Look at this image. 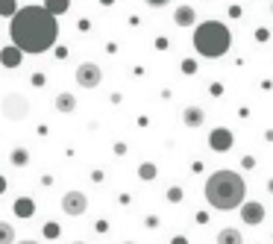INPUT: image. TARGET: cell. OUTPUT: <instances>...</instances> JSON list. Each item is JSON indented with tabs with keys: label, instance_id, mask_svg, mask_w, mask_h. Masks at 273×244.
I'll use <instances>...</instances> for the list:
<instances>
[{
	"label": "cell",
	"instance_id": "obj_10",
	"mask_svg": "<svg viewBox=\"0 0 273 244\" xmlns=\"http://www.w3.org/2000/svg\"><path fill=\"white\" fill-rule=\"evenodd\" d=\"M241 242H244L241 233H238V230H232V227L217 233V244H241Z\"/></svg>",
	"mask_w": 273,
	"mask_h": 244
},
{
	"label": "cell",
	"instance_id": "obj_19",
	"mask_svg": "<svg viewBox=\"0 0 273 244\" xmlns=\"http://www.w3.org/2000/svg\"><path fill=\"white\" fill-rule=\"evenodd\" d=\"M44 236H47V239H56V236H59V227H56V224H47V227H44Z\"/></svg>",
	"mask_w": 273,
	"mask_h": 244
},
{
	"label": "cell",
	"instance_id": "obj_20",
	"mask_svg": "<svg viewBox=\"0 0 273 244\" xmlns=\"http://www.w3.org/2000/svg\"><path fill=\"white\" fill-rule=\"evenodd\" d=\"M168 197H171L174 203H177V200H182V188H171V191H168Z\"/></svg>",
	"mask_w": 273,
	"mask_h": 244
},
{
	"label": "cell",
	"instance_id": "obj_3",
	"mask_svg": "<svg viewBox=\"0 0 273 244\" xmlns=\"http://www.w3.org/2000/svg\"><path fill=\"white\" fill-rule=\"evenodd\" d=\"M232 44V32L220 21H203L194 30V50L206 59H220Z\"/></svg>",
	"mask_w": 273,
	"mask_h": 244
},
{
	"label": "cell",
	"instance_id": "obj_16",
	"mask_svg": "<svg viewBox=\"0 0 273 244\" xmlns=\"http://www.w3.org/2000/svg\"><path fill=\"white\" fill-rule=\"evenodd\" d=\"M44 9H50L53 15H62L68 9V0H44Z\"/></svg>",
	"mask_w": 273,
	"mask_h": 244
},
{
	"label": "cell",
	"instance_id": "obj_9",
	"mask_svg": "<svg viewBox=\"0 0 273 244\" xmlns=\"http://www.w3.org/2000/svg\"><path fill=\"white\" fill-rule=\"evenodd\" d=\"M182 118H185V123H188V126H200V123L206 121V112H203L200 106H188Z\"/></svg>",
	"mask_w": 273,
	"mask_h": 244
},
{
	"label": "cell",
	"instance_id": "obj_15",
	"mask_svg": "<svg viewBox=\"0 0 273 244\" xmlns=\"http://www.w3.org/2000/svg\"><path fill=\"white\" fill-rule=\"evenodd\" d=\"M15 212H18V218H30V215L35 212V203H32V200H18V203H15Z\"/></svg>",
	"mask_w": 273,
	"mask_h": 244
},
{
	"label": "cell",
	"instance_id": "obj_2",
	"mask_svg": "<svg viewBox=\"0 0 273 244\" xmlns=\"http://www.w3.org/2000/svg\"><path fill=\"white\" fill-rule=\"evenodd\" d=\"M244 180L235 171H214L206 183V200L209 206L220 209V212H229V209H238L244 203Z\"/></svg>",
	"mask_w": 273,
	"mask_h": 244
},
{
	"label": "cell",
	"instance_id": "obj_7",
	"mask_svg": "<svg viewBox=\"0 0 273 244\" xmlns=\"http://www.w3.org/2000/svg\"><path fill=\"white\" fill-rule=\"evenodd\" d=\"M262 218H265V209H262L259 203H247V206L241 209L244 224H253V227H256V224H262Z\"/></svg>",
	"mask_w": 273,
	"mask_h": 244
},
{
	"label": "cell",
	"instance_id": "obj_13",
	"mask_svg": "<svg viewBox=\"0 0 273 244\" xmlns=\"http://www.w3.org/2000/svg\"><path fill=\"white\" fill-rule=\"evenodd\" d=\"M56 109H59V112H65V115H68V112H74V109H77V100H74V94H59V97H56Z\"/></svg>",
	"mask_w": 273,
	"mask_h": 244
},
{
	"label": "cell",
	"instance_id": "obj_21",
	"mask_svg": "<svg viewBox=\"0 0 273 244\" xmlns=\"http://www.w3.org/2000/svg\"><path fill=\"white\" fill-rule=\"evenodd\" d=\"M171 0H147V6H153V9H159V6H168Z\"/></svg>",
	"mask_w": 273,
	"mask_h": 244
},
{
	"label": "cell",
	"instance_id": "obj_18",
	"mask_svg": "<svg viewBox=\"0 0 273 244\" xmlns=\"http://www.w3.org/2000/svg\"><path fill=\"white\" fill-rule=\"evenodd\" d=\"M15 12H18V9H15V0H0V15H9V18H12Z\"/></svg>",
	"mask_w": 273,
	"mask_h": 244
},
{
	"label": "cell",
	"instance_id": "obj_22",
	"mask_svg": "<svg viewBox=\"0 0 273 244\" xmlns=\"http://www.w3.org/2000/svg\"><path fill=\"white\" fill-rule=\"evenodd\" d=\"M15 162H18V165H21V162H27V153L18 150V153H15Z\"/></svg>",
	"mask_w": 273,
	"mask_h": 244
},
{
	"label": "cell",
	"instance_id": "obj_12",
	"mask_svg": "<svg viewBox=\"0 0 273 244\" xmlns=\"http://www.w3.org/2000/svg\"><path fill=\"white\" fill-rule=\"evenodd\" d=\"M0 62H3V65H12V68H15V65L21 62V50H18L15 44H12V47H3V53H0Z\"/></svg>",
	"mask_w": 273,
	"mask_h": 244
},
{
	"label": "cell",
	"instance_id": "obj_6",
	"mask_svg": "<svg viewBox=\"0 0 273 244\" xmlns=\"http://www.w3.org/2000/svg\"><path fill=\"white\" fill-rule=\"evenodd\" d=\"M89 209V197L83 194V191H68L65 197H62V212L71 215V218H80V215H86Z\"/></svg>",
	"mask_w": 273,
	"mask_h": 244
},
{
	"label": "cell",
	"instance_id": "obj_25",
	"mask_svg": "<svg viewBox=\"0 0 273 244\" xmlns=\"http://www.w3.org/2000/svg\"><path fill=\"white\" fill-rule=\"evenodd\" d=\"M0 188H6V183H3V180H0Z\"/></svg>",
	"mask_w": 273,
	"mask_h": 244
},
{
	"label": "cell",
	"instance_id": "obj_11",
	"mask_svg": "<svg viewBox=\"0 0 273 244\" xmlns=\"http://www.w3.org/2000/svg\"><path fill=\"white\" fill-rule=\"evenodd\" d=\"M174 18H177L180 27H191V24H194V9H191V6H180Z\"/></svg>",
	"mask_w": 273,
	"mask_h": 244
},
{
	"label": "cell",
	"instance_id": "obj_1",
	"mask_svg": "<svg viewBox=\"0 0 273 244\" xmlns=\"http://www.w3.org/2000/svg\"><path fill=\"white\" fill-rule=\"evenodd\" d=\"M9 35H12V44L21 50V53H47L56 38H59V24H56V15L44 6H24L12 15V24H9Z\"/></svg>",
	"mask_w": 273,
	"mask_h": 244
},
{
	"label": "cell",
	"instance_id": "obj_23",
	"mask_svg": "<svg viewBox=\"0 0 273 244\" xmlns=\"http://www.w3.org/2000/svg\"><path fill=\"white\" fill-rule=\"evenodd\" d=\"M15 244H38V242H30V239H27V242H15Z\"/></svg>",
	"mask_w": 273,
	"mask_h": 244
},
{
	"label": "cell",
	"instance_id": "obj_24",
	"mask_svg": "<svg viewBox=\"0 0 273 244\" xmlns=\"http://www.w3.org/2000/svg\"><path fill=\"white\" fill-rule=\"evenodd\" d=\"M174 244H185V239H174Z\"/></svg>",
	"mask_w": 273,
	"mask_h": 244
},
{
	"label": "cell",
	"instance_id": "obj_26",
	"mask_svg": "<svg viewBox=\"0 0 273 244\" xmlns=\"http://www.w3.org/2000/svg\"><path fill=\"white\" fill-rule=\"evenodd\" d=\"M74 244H86V242H74Z\"/></svg>",
	"mask_w": 273,
	"mask_h": 244
},
{
	"label": "cell",
	"instance_id": "obj_4",
	"mask_svg": "<svg viewBox=\"0 0 273 244\" xmlns=\"http://www.w3.org/2000/svg\"><path fill=\"white\" fill-rule=\"evenodd\" d=\"M0 112H3V118H9V121H24V118L30 115V100H27L24 94H6V97L0 100Z\"/></svg>",
	"mask_w": 273,
	"mask_h": 244
},
{
	"label": "cell",
	"instance_id": "obj_5",
	"mask_svg": "<svg viewBox=\"0 0 273 244\" xmlns=\"http://www.w3.org/2000/svg\"><path fill=\"white\" fill-rule=\"evenodd\" d=\"M100 80H103V71H100L97 62H83L77 68V86L80 89H97Z\"/></svg>",
	"mask_w": 273,
	"mask_h": 244
},
{
	"label": "cell",
	"instance_id": "obj_14",
	"mask_svg": "<svg viewBox=\"0 0 273 244\" xmlns=\"http://www.w3.org/2000/svg\"><path fill=\"white\" fill-rule=\"evenodd\" d=\"M0 244H15V227L0 221Z\"/></svg>",
	"mask_w": 273,
	"mask_h": 244
},
{
	"label": "cell",
	"instance_id": "obj_17",
	"mask_svg": "<svg viewBox=\"0 0 273 244\" xmlns=\"http://www.w3.org/2000/svg\"><path fill=\"white\" fill-rule=\"evenodd\" d=\"M138 177H141V180H153V177H156V165L144 162V165L138 168Z\"/></svg>",
	"mask_w": 273,
	"mask_h": 244
},
{
	"label": "cell",
	"instance_id": "obj_8",
	"mask_svg": "<svg viewBox=\"0 0 273 244\" xmlns=\"http://www.w3.org/2000/svg\"><path fill=\"white\" fill-rule=\"evenodd\" d=\"M212 147L214 150H229V147H232V132H226V129H214L212 132Z\"/></svg>",
	"mask_w": 273,
	"mask_h": 244
}]
</instances>
